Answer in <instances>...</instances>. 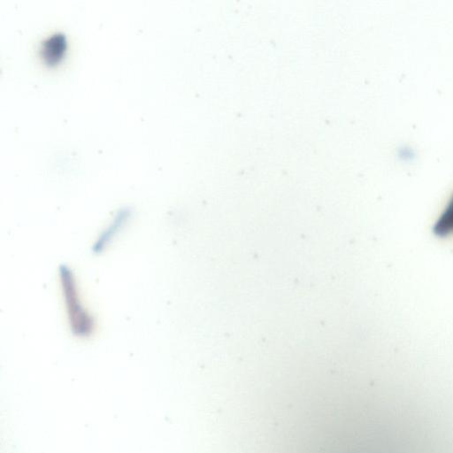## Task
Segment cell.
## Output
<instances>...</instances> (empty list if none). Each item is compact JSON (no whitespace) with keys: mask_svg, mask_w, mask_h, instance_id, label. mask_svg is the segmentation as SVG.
Masks as SVG:
<instances>
[{"mask_svg":"<svg viewBox=\"0 0 453 453\" xmlns=\"http://www.w3.org/2000/svg\"><path fill=\"white\" fill-rule=\"evenodd\" d=\"M433 232L434 235L441 238L453 234V194L435 221Z\"/></svg>","mask_w":453,"mask_h":453,"instance_id":"2","label":"cell"},{"mask_svg":"<svg viewBox=\"0 0 453 453\" xmlns=\"http://www.w3.org/2000/svg\"><path fill=\"white\" fill-rule=\"evenodd\" d=\"M66 50V39L64 34L55 33L43 41L41 55L48 65H55L61 61Z\"/></svg>","mask_w":453,"mask_h":453,"instance_id":"1","label":"cell"}]
</instances>
